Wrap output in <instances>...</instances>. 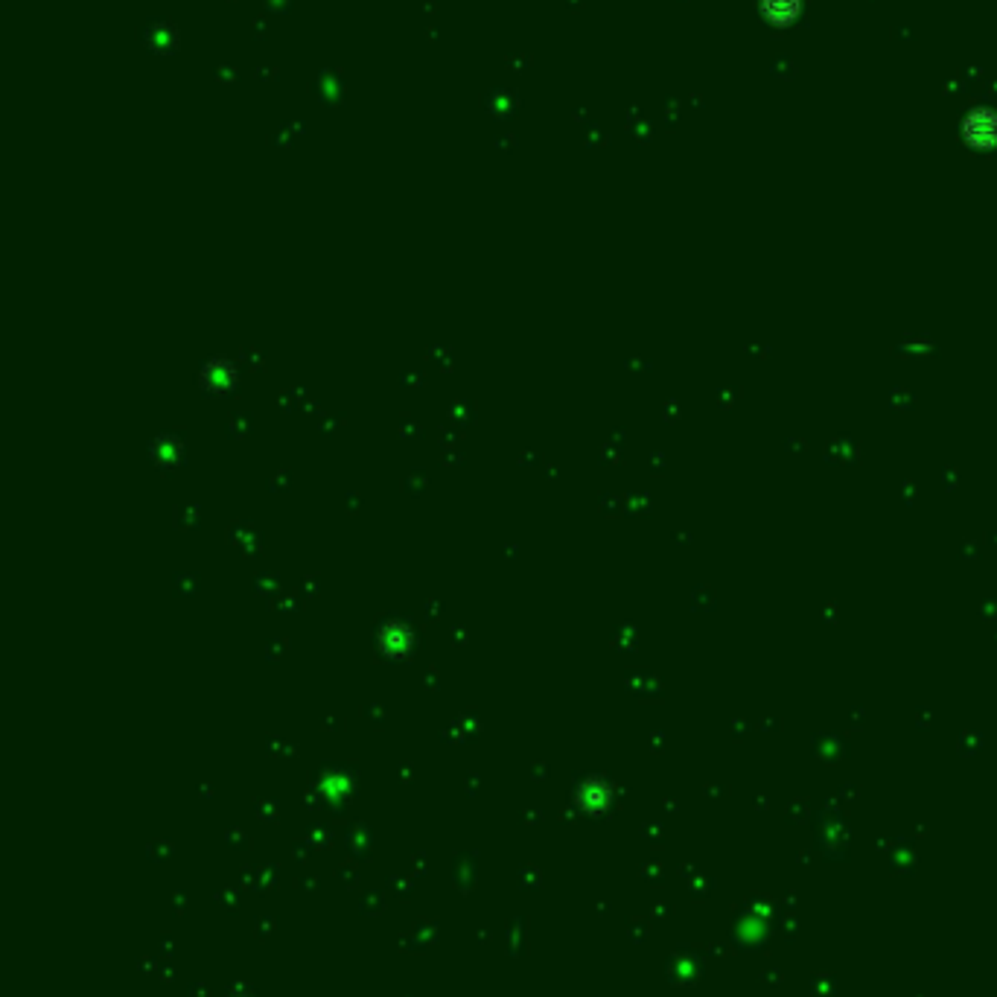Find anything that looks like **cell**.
Segmentation results:
<instances>
[{"mask_svg":"<svg viewBox=\"0 0 997 997\" xmlns=\"http://www.w3.org/2000/svg\"><path fill=\"white\" fill-rule=\"evenodd\" d=\"M968 135L974 138V135H980V143H992V140L997 138V120L992 117V114H977V117H971V123H968Z\"/></svg>","mask_w":997,"mask_h":997,"instance_id":"obj_1","label":"cell"}]
</instances>
